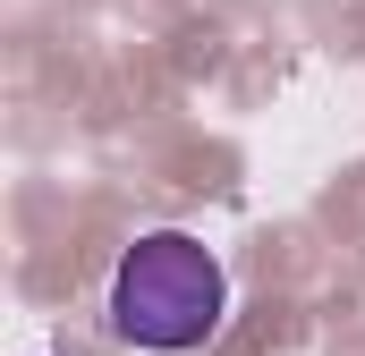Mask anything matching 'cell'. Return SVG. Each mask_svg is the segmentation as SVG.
Returning <instances> with one entry per match:
<instances>
[{
	"label": "cell",
	"instance_id": "1",
	"mask_svg": "<svg viewBox=\"0 0 365 356\" xmlns=\"http://www.w3.org/2000/svg\"><path fill=\"white\" fill-rule=\"evenodd\" d=\"M110 340L145 356H187L204 348L230 314V271L195 229H145L119 263H110Z\"/></svg>",
	"mask_w": 365,
	"mask_h": 356
}]
</instances>
